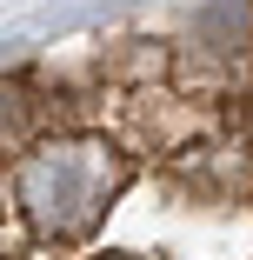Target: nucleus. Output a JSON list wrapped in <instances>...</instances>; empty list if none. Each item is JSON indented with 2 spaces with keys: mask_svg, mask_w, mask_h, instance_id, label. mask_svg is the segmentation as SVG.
<instances>
[{
  "mask_svg": "<svg viewBox=\"0 0 253 260\" xmlns=\"http://www.w3.org/2000/svg\"><path fill=\"white\" fill-rule=\"evenodd\" d=\"M127 160L107 140H54L20 167V214L40 240H80L120 193Z\"/></svg>",
  "mask_w": 253,
  "mask_h": 260,
  "instance_id": "f257e3e1",
  "label": "nucleus"
},
{
  "mask_svg": "<svg viewBox=\"0 0 253 260\" xmlns=\"http://www.w3.org/2000/svg\"><path fill=\"white\" fill-rule=\"evenodd\" d=\"M0 260H7V253H0Z\"/></svg>",
  "mask_w": 253,
  "mask_h": 260,
  "instance_id": "f03ea898",
  "label": "nucleus"
}]
</instances>
